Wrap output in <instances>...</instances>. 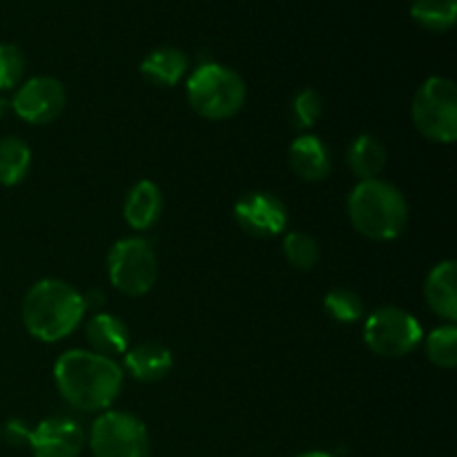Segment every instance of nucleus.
<instances>
[{
  "label": "nucleus",
  "instance_id": "f257e3e1",
  "mask_svg": "<svg viewBox=\"0 0 457 457\" xmlns=\"http://www.w3.org/2000/svg\"><path fill=\"white\" fill-rule=\"evenodd\" d=\"M54 382L62 400L85 413H105L123 388V369L94 351L62 353L54 364Z\"/></svg>",
  "mask_w": 457,
  "mask_h": 457
},
{
  "label": "nucleus",
  "instance_id": "f03ea898",
  "mask_svg": "<svg viewBox=\"0 0 457 457\" xmlns=\"http://www.w3.org/2000/svg\"><path fill=\"white\" fill-rule=\"evenodd\" d=\"M83 317V295L61 279L36 281L22 299V324L38 342L56 344L70 337Z\"/></svg>",
  "mask_w": 457,
  "mask_h": 457
},
{
  "label": "nucleus",
  "instance_id": "7ed1b4c3",
  "mask_svg": "<svg viewBox=\"0 0 457 457\" xmlns=\"http://www.w3.org/2000/svg\"><path fill=\"white\" fill-rule=\"evenodd\" d=\"M348 219L360 235L391 241L409 223V204L393 183L382 179L360 181L348 196Z\"/></svg>",
  "mask_w": 457,
  "mask_h": 457
},
{
  "label": "nucleus",
  "instance_id": "20e7f679",
  "mask_svg": "<svg viewBox=\"0 0 457 457\" xmlns=\"http://www.w3.org/2000/svg\"><path fill=\"white\" fill-rule=\"evenodd\" d=\"M192 110L210 120L232 119L245 103V83L235 70L219 62H204L186 83Z\"/></svg>",
  "mask_w": 457,
  "mask_h": 457
},
{
  "label": "nucleus",
  "instance_id": "39448f33",
  "mask_svg": "<svg viewBox=\"0 0 457 457\" xmlns=\"http://www.w3.org/2000/svg\"><path fill=\"white\" fill-rule=\"evenodd\" d=\"M411 116L422 137L433 143H453L457 138V87L446 76H431L415 92Z\"/></svg>",
  "mask_w": 457,
  "mask_h": 457
},
{
  "label": "nucleus",
  "instance_id": "423d86ee",
  "mask_svg": "<svg viewBox=\"0 0 457 457\" xmlns=\"http://www.w3.org/2000/svg\"><path fill=\"white\" fill-rule=\"evenodd\" d=\"M107 275L112 286L128 297L150 293L159 275L156 253L143 237H125L107 254Z\"/></svg>",
  "mask_w": 457,
  "mask_h": 457
},
{
  "label": "nucleus",
  "instance_id": "0eeeda50",
  "mask_svg": "<svg viewBox=\"0 0 457 457\" xmlns=\"http://www.w3.org/2000/svg\"><path fill=\"white\" fill-rule=\"evenodd\" d=\"M89 449L94 457H150V433L137 415L105 411L94 420Z\"/></svg>",
  "mask_w": 457,
  "mask_h": 457
},
{
  "label": "nucleus",
  "instance_id": "6e6552de",
  "mask_svg": "<svg viewBox=\"0 0 457 457\" xmlns=\"http://www.w3.org/2000/svg\"><path fill=\"white\" fill-rule=\"evenodd\" d=\"M422 326L411 312L397 306L373 311L364 326V342L375 355L400 360L411 355L422 344Z\"/></svg>",
  "mask_w": 457,
  "mask_h": 457
},
{
  "label": "nucleus",
  "instance_id": "1a4fd4ad",
  "mask_svg": "<svg viewBox=\"0 0 457 457\" xmlns=\"http://www.w3.org/2000/svg\"><path fill=\"white\" fill-rule=\"evenodd\" d=\"M9 103H12V110L16 112L18 119L31 125H47L62 114L67 94L58 79L34 76V79L18 85L16 94Z\"/></svg>",
  "mask_w": 457,
  "mask_h": 457
},
{
  "label": "nucleus",
  "instance_id": "9d476101",
  "mask_svg": "<svg viewBox=\"0 0 457 457\" xmlns=\"http://www.w3.org/2000/svg\"><path fill=\"white\" fill-rule=\"evenodd\" d=\"M235 219L239 228L259 239L281 235L288 226L286 204L272 192H248L235 204Z\"/></svg>",
  "mask_w": 457,
  "mask_h": 457
},
{
  "label": "nucleus",
  "instance_id": "9b49d317",
  "mask_svg": "<svg viewBox=\"0 0 457 457\" xmlns=\"http://www.w3.org/2000/svg\"><path fill=\"white\" fill-rule=\"evenodd\" d=\"M83 427L71 418H47L29 431L34 457H79L85 449Z\"/></svg>",
  "mask_w": 457,
  "mask_h": 457
},
{
  "label": "nucleus",
  "instance_id": "f8f14e48",
  "mask_svg": "<svg viewBox=\"0 0 457 457\" xmlns=\"http://www.w3.org/2000/svg\"><path fill=\"white\" fill-rule=\"evenodd\" d=\"M288 163L290 170L302 181L308 183L324 181L330 170H333L328 145L320 137H312V134H303V137L295 138L288 150Z\"/></svg>",
  "mask_w": 457,
  "mask_h": 457
},
{
  "label": "nucleus",
  "instance_id": "ddd939ff",
  "mask_svg": "<svg viewBox=\"0 0 457 457\" xmlns=\"http://www.w3.org/2000/svg\"><path fill=\"white\" fill-rule=\"evenodd\" d=\"M424 297L428 308L449 324L457 320V263L453 259L437 263L427 277L424 284Z\"/></svg>",
  "mask_w": 457,
  "mask_h": 457
},
{
  "label": "nucleus",
  "instance_id": "4468645a",
  "mask_svg": "<svg viewBox=\"0 0 457 457\" xmlns=\"http://www.w3.org/2000/svg\"><path fill=\"white\" fill-rule=\"evenodd\" d=\"M172 353L159 342H141L125 353V369L138 382H159L172 370Z\"/></svg>",
  "mask_w": 457,
  "mask_h": 457
},
{
  "label": "nucleus",
  "instance_id": "2eb2a0df",
  "mask_svg": "<svg viewBox=\"0 0 457 457\" xmlns=\"http://www.w3.org/2000/svg\"><path fill=\"white\" fill-rule=\"evenodd\" d=\"M85 335L92 344L94 353L114 360V355H125L129 348V328L120 317L110 312H96L85 324Z\"/></svg>",
  "mask_w": 457,
  "mask_h": 457
},
{
  "label": "nucleus",
  "instance_id": "dca6fc26",
  "mask_svg": "<svg viewBox=\"0 0 457 457\" xmlns=\"http://www.w3.org/2000/svg\"><path fill=\"white\" fill-rule=\"evenodd\" d=\"M163 212V195L161 187L152 181H138L132 190L128 192L123 204V217L129 228L134 230H147L159 221Z\"/></svg>",
  "mask_w": 457,
  "mask_h": 457
},
{
  "label": "nucleus",
  "instance_id": "f3484780",
  "mask_svg": "<svg viewBox=\"0 0 457 457\" xmlns=\"http://www.w3.org/2000/svg\"><path fill=\"white\" fill-rule=\"evenodd\" d=\"M141 74L156 87H174L187 74V56L179 47H156L141 61Z\"/></svg>",
  "mask_w": 457,
  "mask_h": 457
},
{
  "label": "nucleus",
  "instance_id": "a211bd4d",
  "mask_svg": "<svg viewBox=\"0 0 457 457\" xmlns=\"http://www.w3.org/2000/svg\"><path fill=\"white\" fill-rule=\"evenodd\" d=\"M386 147L373 134H361L348 147V168L353 170L360 181H370V179H378L382 174V170L386 168Z\"/></svg>",
  "mask_w": 457,
  "mask_h": 457
},
{
  "label": "nucleus",
  "instance_id": "6ab92c4d",
  "mask_svg": "<svg viewBox=\"0 0 457 457\" xmlns=\"http://www.w3.org/2000/svg\"><path fill=\"white\" fill-rule=\"evenodd\" d=\"M31 168V150L21 137L0 138V186H18Z\"/></svg>",
  "mask_w": 457,
  "mask_h": 457
},
{
  "label": "nucleus",
  "instance_id": "aec40b11",
  "mask_svg": "<svg viewBox=\"0 0 457 457\" xmlns=\"http://www.w3.org/2000/svg\"><path fill=\"white\" fill-rule=\"evenodd\" d=\"M411 18L428 31H449L455 25L457 0H413Z\"/></svg>",
  "mask_w": 457,
  "mask_h": 457
},
{
  "label": "nucleus",
  "instance_id": "412c9836",
  "mask_svg": "<svg viewBox=\"0 0 457 457\" xmlns=\"http://www.w3.org/2000/svg\"><path fill=\"white\" fill-rule=\"evenodd\" d=\"M324 308L330 320L339 321V324H355L366 312L361 297L351 288L330 290L324 297Z\"/></svg>",
  "mask_w": 457,
  "mask_h": 457
},
{
  "label": "nucleus",
  "instance_id": "4be33fe9",
  "mask_svg": "<svg viewBox=\"0 0 457 457\" xmlns=\"http://www.w3.org/2000/svg\"><path fill=\"white\" fill-rule=\"evenodd\" d=\"M284 254L297 270H312L320 262V244L308 232H288L284 239Z\"/></svg>",
  "mask_w": 457,
  "mask_h": 457
},
{
  "label": "nucleus",
  "instance_id": "5701e85b",
  "mask_svg": "<svg viewBox=\"0 0 457 457\" xmlns=\"http://www.w3.org/2000/svg\"><path fill=\"white\" fill-rule=\"evenodd\" d=\"M427 355L440 369H453L457 364V328L455 324L440 326L427 337Z\"/></svg>",
  "mask_w": 457,
  "mask_h": 457
},
{
  "label": "nucleus",
  "instance_id": "b1692460",
  "mask_svg": "<svg viewBox=\"0 0 457 457\" xmlns=\"http://www.w3.org/2000/svg\"><path fill=\"white\" fill-rule=\"evenodd\" d=\"M321 112H324V101L311 87L295 94L290 103V120L297 129H311L321 119Z\"/></svg>",
  "mask_w": 457,
  "mask_h": 457
},
{
  "label": "nucleus",
  "instance_id": "393cba45",
  "mask_svg": "<svg viewBox=\"0 0 457 457\" xmlns=\"http://www.w3.org/2000/svg\"><path fill=\"white\" fill-rule=\"evenodd\" d=\"M25 76V54L13 43H0V92L16 89Z\"/></svg>",
  "mask_w": 457,
  "mask_h": 457
},
{
  "label": "nucleus",
  "instance_id": "a878e982",
  "mask_svg": "<svg viewBox=\"0 0 457 457\" xmlns=\"http://www.w3.org/2000/svg\"><path fill=\"white\" fill-rule=\"evenodd\" d=\"M29 431L31 428H27L25 424L13 420L7 427H3V437L13 446H27V442H29Z\"/></svg>",
  "mask_w": 457,
  "mask_h": 457
},
{
  "label": "nucleus",
  "instance_id": "bb28decb",
  "mask_svg": "<svg viewBox=\"0 0 457 457\" xmlns=\"http://www.w3.org/2000/svg\"><path fill=\"white\" fill-rule=\"evenodd\" d=\"M103 302H105V295H103L101 290H87V293L83 295L85 311H87V308H98V306H103Z\"/></svg>",
  "mask_w": 457,
  "mask_h": 457
},
{
  "label": "nucleus",
  "instance_id": "cd10ccee",
  "mask_svg": "<svg viewBox=\"0 0 457 457\" xmlns=\"http://www.w3.org/2000/svg\"><path fill=\"white\" fill-rule=\"evenodd\" d=\"M297 457H335V455L326 453V451H308V453H302V455H297Z\"/></svg>",
  "mask_w": 457,
  "mask_h": 457
},
{
  "label": "nucleus",
  "instance_id": "c85d7f7f",
  "mask_svg": "<svg viewBox=\"0 0 457 457\" xmlns=\"http://www.w3.org/2000/svg\"><path fill=\"white\" fill-rule=\"evenodd\" d=\"M9 110H12V103H9L7 98H0V116L7 114Z\"/></svg>",
  "mask_w": 457,
  "mask_h": 457
},
{
  "label": "nucleus",
  "instance_id": "c756f323",
  "mask_svg": "<svg viewBox=\"0 0 457 457\" xmlns=\"http://www.w3.org/2000/svg\"><path fill=\"white\" fill-rule=\"evenodd\" d=\"M0 442H3V424H0Z\"/></svg>",
  "mask_w": 457,
  "mask_h": 457
}]
</instances>
